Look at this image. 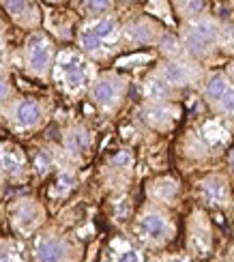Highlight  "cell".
<instances>
[{
	"label": "cell",
	"mask_w": 234,
	"mask_h": 262,
	"mask_svg": "<svg viewBox=\"0 0 234 262\" xmlns=\"http://www.w3.org/2000/svg\"><path fill=\"white\" fill-rule=\"evenodd\" d=\"M120 41V26L112 15H95L80 28L77 43L91 58L103 60L112 54Z\"/></svg>",
	"instance_id": "6da1fadb"
},
{
	"label": "cell",
	"mask_w": 234,
	"mask_h": 262,
	"mask_svg": "<svg viewBox=\"0 0 234 262\" xmlns=\"http://www.w3.org/2000/svg\"><path fill=\"white\" fill-rule=\"evenodd\" d=\"M54 80L67 95H82L91 84V64L75 50H62L54 64Z\"/></svg>",
	"instance_id": "7a4b0ae2"
},
{
	"label": "cell",
	"mask_w": 234,
	"mask_h": 262,
	"mask_svg": "<svg viewBox=\"0 0 234 262\" xmlns=\"http://www.w3.org/2000/svg\"><path fill=\"white\" fill-rule=\"evenodd\" d=\"M217 37H219V28L215 21L208 17H200L194 19L185 30V48L192 56L202 58L215 50Z\"/></svg>",
	"instance_id": "3957f363"
},
{
	"label": "cell",
	"mask_w": 234,
	"mask_h": 262,
	"mask_svg": "<svg viewBox=\"0 0 234 262\" xmlns=\"http://www.w3.org/2000/svg\"><path fill=\"white\" fill-rule=\"evenodd\" d=\"M24 58H26V69L32 75H39V78H46L52 69L54 62V46L52 41L43 35V32H35L30 35L26 50H24Z\"/></svg>",
	"instance_id": "277c9868"
},
{
	"label": "cell",
	"mask_w": 234,
	"mask_h": 262,
	"mask_svg": "<svg viewBox=\"0 0 234 262\" xmlns=\"http://www.w3.org/2000/svg\"><path fill=\"white\" fill-rule=\"evenodd\" d=\"M125 91H127V80L125 78L114 75V73H105L93 84L91 97H93L97 107H101L103 112H112L122 101Z\"/></svg>",
	"instance_id": "5b68a950"
},
{
	"label": "cell",
	"mask_w": 234,
	"mask_h": 262,
	"mask_svg": "<svg viewBox=\"0 0 234 262\" xmlns=\"http://www.w3.org/2000/svg\"><path fill=\"white\" fill-rule=\"evenodd\" d=\"M136 230L140 234L142 241H146L151 245H157V243H165L172 234V226L170 220L159 211H146L138 217V224H136Z\"/></svg>",
	"instance_id": "8992f818"
},
{
	"label": "cell",
	"mask_w": 234,
	"mask_h": 262,
	"mask_svg": "<svg viewBox=\"0 0 234 262\" xmlns=\"http://www.w3.org/2000/svg\"><path fill=\"white\" fill-rule=\"evenodd\" d=\"M46 118V110L43 105L35 99H22L15 101L9 110V121L17 131H30L43 123Z\"/></svg>",
	"instance_id": "52a82bcc"
},
{
	"label": "cell",
	"mask_w": 234,
	"mask_h": 262,
	"mask_svg": "<svg viewBox=\"0 0 234 262\" xmlns=\"http://www.w3.org/2000/svg\"><path fill=\"white\" fill-rule=\"evenodd\" d=\"M35 258L37 260H67V258H71V245L62 236H54V234L39 236L35 243Z\"/></svg>",
	"instance_id": "ba28073f"
},
{
	"label": "cell",
	"mask_w": 234,
	"mask_h": 262,
	"mask_svg": "<svg viewBox=\"0 0 234 262\" xmlns=\"http://www.w3.org/2000/svg\"><path fill=\"white\" fill-rule=\"evenodd\" d=\"M41 209L35 200H19L13 211V226L22 234H30L41 224Z\"/></svg>",
	"instance_id": "9c48e42d"
},
{
	"label": "cell",
	"mask_w": 234,
	"mask_h": 262,
	"mask_svg": "<svg viewBox=\"0 0 234 262\" xmlns=\"http://www.w3.org/2000/svg\"><path fill=\"white\" fill-rule=\"evenodd\" d=\"M26 166V159L22 155V150L17 146L11 144H0V172L5 174H19Z\"/></svg>",
	"instance_id": "30bf717a"
},
{
	"label": "cell",
	"mask_w": 234,
	"mask_h": 262,
	"mask_svg": "<svg viewBox=\"0 0 234 262\" xmlns=\"http://www.w3.org/2000/svg\"><path fill=\"white\" fill-rule=\"evenodd\" d=\"M5 7L19 24L30 26L39 21V11L32 5V0H5Z\"/></svg>",
	"instance_id": "8fae6325"
},
{
	"label": "cell",
	"mask_w": 234,
	"mask_h": 262,
	"mask_svg": "<svg viewBox=\"0 0 234 262\" xmlns=\"http://www.w3.org/2000/svg\"><path fill=\"white\" fill-rule=\"evenodd\" d=\"M230 86H232V82H228L226 75H221V73L210 75L208 82H206V86H204V97H206V101L215 107V105L219 103L221 97L226 95V91L230 89Z\"/></svg>",
	"instance_id": "7c38bea8"
},
{
	"label": "cell",
	"mask_w": 234,
	"mask_h": 262,
	"mask_svg": "<svg viewBox=\"0 0 234 262\" xmlns=\"http://www.w3.org/2000/svg\"><path fill=\"white\" fill-rule=\"evenodd\" d=\"M163 78L170 86H187L189 82H192V73H189L187 64L170 62L168 67L163 69Z\"/></svg>",
	"instance_id": "4fadbf2b"
},
{
	"label": "cell",
	"mask_w": 234,
	"mask_h": 262,
	"mask_svg": "<svg viewBox=\"0 0 234 262\" xmlns=\"http://www.w3.org/2000/svg\"><path fill=\"white\" fill-rule=\"evenodd\" d=\"M77 7H80L86 15H105L114 9V0H77Z\"/></svg>",
	"instance_id": "5bb4252c"
},
{
	"label": "cell",
	"mask_w": 234,
	"mask_h": 262,
	"mask_svg": "<svg viewBox=\"0 0 234 262\" xmlns=\"http://www.w3.org/2000/svg\"><path fill=\"white\" fill-rule=\"evenodd\" d=\"M146 93L153 97V99H168L170 93H172V86L165 82V78L161 75V78H155V80L148 82Z\"/></svg>",
	"instance_id": "9a60e30c"
},
{
	"label": "cell",
	"mask_w": 234,
	"mask_h": 262,
	"mask_svg": "<svg viewBox=\"0 0 234 262\" xmlns=\"http://www.w3.org/2000/svg\"><path fill=\"white\" fill-rule=\"evenodd\" d=\"M86 146H88V134L86 131L84 129L71 131L69 138H67V148L73 150V152H82Z\"/></svg>",
	"instance_id": "2e32d148"
},
{
	"label": "cell",
	"mask_w": 234,
	"mask_h": 262,
	"mask_svg": "<svg viewBox=\"0 0 234 262\" xmlns=\"http://www.w3.org/2000/svg\"><path fill=\"white\" fill-rule=\"evenodd\" d=\"M215 107H217L221 114H226V116L234 118V86H230V89L226 91V95L221 97L219 103H217Z\"/></svg>",
	"instance_id": "e0dca14e"
},
{
	"label": "cell",
	"mask_w": 234,
	"mask_h": 262,
	"mask_svg": "<svg viewBox=\"0 0 234 262\" xmlns=\"http://www.w3.org/2000/svg\"><path fill=\"white\" fill-rule=\"evenodd\" d=\"M215 185H217V187H213V183L206 185V189H208V200H210V202L215 200L217 204H221V202L226 200V187H224L221 183H215Z\"/></svg>",
	"instance_id": "ac0fdd59"
},
{
	"label": "cell",
	"mask_w": 234,
	"mask_h": 262,
	"mask_svg": "<svg viewBox=\"0 0 234 262\" xmlns=\"http://www.w3.org/2000/svg\"><path fill=\"white\" fill-rule=\"evenodd\" d=\"M11 95V82L7 78V73H0V105H3Z\"/></svg>",
	"instance_id": "d6986e66"
},
{
	"label": "cell",
	"mask_w": 234,
	"mask_h": 262,
	"mask_svg": "<svg viewBox=\"0 0 234 262\" xmlns=\"http://www.w3.org/2000/svg\"><path fill=\"white\" fill-rule=\"evenodd\" d=\"M204 0H185V13L187 15H198L204 9Z\"/></svg>",
	"instance_id": "ffe728a7"
},
{
	"label": "cell",
	"mask_w": 234,
	"mask_h": 262,
	"mask_svg": "<svg viewBox=\"0 0 234 262\" xmlns=\"http://www.w3.org/2000/svg\"><path fill=\"white\" fill-rule=\"evenodd\" d=\"M228 73L232 75V80H234V62H230V67H228Z\"/></svg>",
	"instance_id": "44dd1931"
},
{
	"label": "cell",
	"mask_w": 234,
	"mask_h": 262,
	"mask_svg": "<svg viewBox=\"0 0 234 262\" xmlns=\"http://www.w3.org/2000/svg\"><path fill=\"white\" fill-rule=\"evenodd\" d=\"M0 46H3V21H0Z\"/></svg>",
	"instance_id": "7402d4cb"
},
{
	"label": "cell",
	"mask_w": 234,
	"mask_h": 262,
	"mask_svg": "<svg viewBox=\"0 0 234 262\" xmlns=\"http://www.w3.org/2000/svg\"><path fill=\"white\" fill-rule=\"evenodd\" d=\"M48 3H60V0H48Z\"/></svg>",
	"instance_id": "603a6c76"
},
{
	"label": "cell",
	"mask_w": 234,
	"mask_h": 262,
	"mask_svg": "<svg viewBox=\"0 0 234 262\" xmlns=\"http://www.w3.org/2000/svg\"><path fill=\"white\" fill-rule=\"evenodd\" d=\"M232 168H234V161H232Z\"/></svg>",
	"instance_id": "cb8c5ba5"
}]
</instances>
